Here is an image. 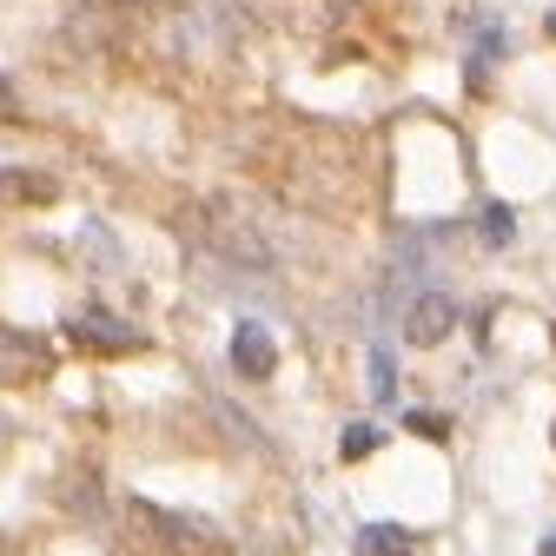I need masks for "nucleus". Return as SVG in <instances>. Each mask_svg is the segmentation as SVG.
Segmentation results:
<instances>
[{"instance_id":"3","label":"nucleus","mask_w":556,"mask_h":556,"mask_svg":"<svg viewBox=\"0 0 556 556\" xmlns=\"http://www.w3.org/2000/svg\"><path fill=\"white\" fill-rule=\"evenodd\" d=\"M477 239L491 245V252H504V245L517 239V213H510V205H497V199L477 205Z\"/></svg>"},{"instance_id":"4","label":"nucleus","mask_w":556,"mask_h":556,"mask_svg":"<svg viewBox=\"0 0 556 556\" xmlns=\"http://www.w3.org/2000/svg\"><path fill=\"white\" fill-rule=\"evenodd\" d=\"M358 556H410V530H397V523H365V530H358Z\"/></svg>"},{"instance_id":"8","label":"nucleus","mask_w":556,"mask_h":556,"mask_svg":"<svg viewBox=\"0 0 556 556\" xmlns=\"http://www.w3.org/2000/svg\"><path fill=\"white\" fill-rule=\"evenodd\" d=\"M549 34H556V14H549Z\"/></svg>"},{"instance_id":"7","label":"nucleus","mask_w":556,"mask_h":556,"mask_svg":"<svg viewBox=\"0 0 556 556\" xmlns=\"http://www.w3.org/2000/svg\"><path fill=\"white\" fill-rule=\"evenodd\" d=\"M536 556H556V536H543V549H536Z\"/></svg>"},{"instance_id":"2","label":"nucleus","mask_w":556,"mask_h":556,"mask_svg":"<svg viewBox=\"0 0 556 556\" xmlns=\"http://www.w3.org/2000/svg\"><path fill=\"white\" fill-rule=\"evenodd\" d=\"M232 365H239L245 378H271L278 352H271V331H265V325H252V318H245V325L232 331Z\"/></svg>"},{"instance_id":"5","label":"nucleus","mask_w":556,"mask_h":556,"mask_svg":"<svg viewBox=\"0 0 556 556\" xmlns=\"http://www.w3.org/2000/svg\"><path fill=\"white\" fill-rule=\"evenodd\" d=\"M378 444H384V431H378V425H344V438H338V451L352 457V464H358V457H371Z\"/></svg>"},{"instance_id":"6","label":"nucleus","mask_w":556,"mask_h":556,"mask_svg":"<svg viewBox=\"0 0 556 556\" xmlns=\"http://www.w3.org/2000/svg\"><path fill=\"white\" fill-rule=\"evenodd\" d=\"M371 397H378V404H397V371H391V352H384V344L371 352Z\"/></svg>"},{"instance_id":"1","label":"nucleus","mask_w":556,"mask_h":556,"mask_svg":"<svg viewBox=\"0 0 556 556\" xmlns=\"http://www.w3.org/2000/svg\"><path fill=\"white\" fill-rule=\"evenodd\" d=\"M457 299L451 292H417L410 312H404V344H417V352H431V344H444L457 331Z\"/></svg>"}]
</instances>
